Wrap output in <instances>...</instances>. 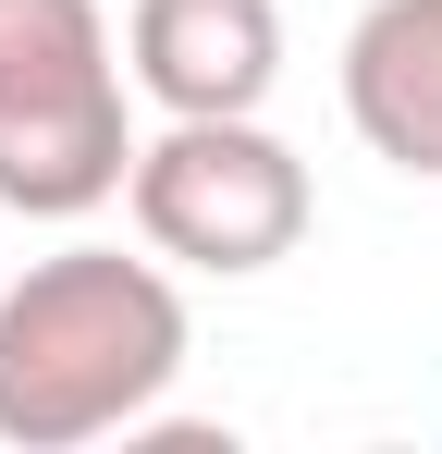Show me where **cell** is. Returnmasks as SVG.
I'll return each instance as SVG.
<instances>
[{
    "label": "cell",
    "mask_w": 442,
    "mask_h": 454,
    "mask_svg": "<svg viewBox=\"0 0 442 454\" xmlns=\"http://www.w3.org/2000/svg\"><path fill=\"white\" fill-rule=\"evenodd\" d=\"M185 295L172 258L147 246H50L0 283V442L12 454H74L147 430L160 393L185 380Z\"/></svg>",
    "instance_id": "obj_1"
},
{
    "label": "cell",
    "mask_w": 442,
    "mask_h": 454,
    "mask_svg": "<svg viewBox=\"0 0 442 454\" xmlns=\"http://www.w3.org/2000/svg\"><path fill=\"white\" fill-rule=\"evenodd\" d=\"M136 172L123 37L99 0H0V209L86 222Z\"/></svg>",
    "instance_id": "obj_2"
},
{
    "label": "cell",
    "mask_w": 442,
    "mask_h": 454,
    "mask_svg": "<svg viewBox=\"0 0 442 454\" xmlns=\"http://www.w3.org/2000/svg\"><path fill=\"white\" fill-rule=\"evenodd\" d=\"M123 209H136V233L172 270L258 283V270H283L295 246H307L320 184H307V160L258 111H160V136H136Z\"/></svg>",
    "instance_id": "obj_3"
},
{
    "label": "cell",
    "mask_w": 442,
    "mask_h": 454,
    "mask_svg": "<svg viewBox=\"0 0 442 454\" xmlns=\"http://www.w3.org/2000/svg\"><path fill=\"white\" fill-rule=\"evenodd\" d=\"M123 74L160 111H271L283 86V0H136Z\"/></svg>",
    "instance_id": "obj_4"
},
{
    "label": "cell",
    "mask_w": 442,
    "mask_h": 454,
    "mask_svg": "<svg viewBox=\"0 0 442 454\" xmlns=\"http://www.w3.org/2000/svg\"><path fill=\"white\" fill-rule=\"evenodd\" d=\"M344 123L406 184H442V0H368L344 25Z\"/></svg>",
    "instance_id": "obj_5"
}]
</instances>
